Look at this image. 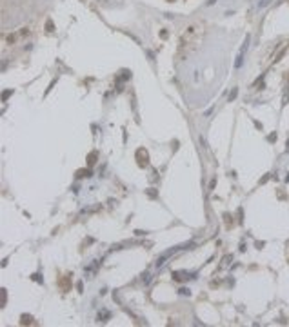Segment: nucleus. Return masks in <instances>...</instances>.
I'll list each match as a JSON object with an SVG mask.
<instances>
[{
    "mask_svg": "<svg viewBox=\"0 0 289 327\" xmlns=\"http://www.w3.org/2000/svg\"><path fill=\"white\" fill-rule=\"evenodd\" d=\"M271 4V0H262V2H258V7L262 9V7H266V6H269Z\"/></svg>",
    "mask_w": 289,
    "mask_h": 327,
    "instance_id": "obj_2",
    "label": "nucleus"
},
{
    "mask_svg": "<svg viewBox=\"0 0 289 327\" xmlns=\"http://www.w3.org/2000/svg\"><path fill=\"white\" fill-rule=\"evenodd\" d=\"M247 44H249V36H246V42H244V46H242V47H240V51H238L235 67H240V65H242V62H244V53L247 51Z\"/></svg>",
    "mask_w": 289,
    "mask_h": 327,
    "instance_id": "obj_1",
    "label": "nucleus"
}]
</instances>
